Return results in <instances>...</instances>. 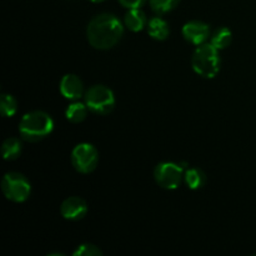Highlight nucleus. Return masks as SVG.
Wrapping results in <instances>:
<instances>
[{
    "mask_svg": "<svg viewBox=\"0 0 256 256\" xmlns=\"http://www.w3.org/2000/svg\"><path fill=\"white\" fill-rule=\"evenodd\" d=\"M124 28L112 14H100L89 22L86 36L95 49L106 50L115 46L122 36Z\"/></svg>",
    "mask_w": 256,
    "mask_h": 256,
    "instance_id": "1",
    "label": "nucleus"
},
{
    "mask_svg": "<svg viewBox=\"0 0 256 256\" xmlns=\"http://www.w3.org/2000/svg\"><path fill=\"white\" fill-rule=\"evenodd\" d=\"M54 128V122L44 112H30L22 116L19 124V132L26 142H36L46 138Z\"/></svg>",
    "mask_w": 256,
    "mask_h": 256,
    "instance_id": "2",
    "label": "nucleus"
},
{
    "mask_svg": "<svg viewBox=\"0 0 256 256\" xmlns=\"http://www.w3.org/2000/svg\"><path fill=\"white\" fill-rule=\"evenodd\" d=\"M218 49L212 44H202L192 55V69L204 78H214L220 69Z\"/></svg>",
    "mask_w": 256,
    "mask_h": 256,
    "instance_id": "3",
    "label": "nucleus"
},
{
    "mask_svg": "<svg viewBox=\"0 0 256 256\" xmlns=\"http://www.w3.org/2000/svg\"><path fill=\"white\" fill-rule=\"evenodd\" d=\"M85 104L90 112L106 115L114 109L115 98L110 89L104 85H95L85 92Z\"/></svg>",
    "mask_w": 256,
    "mask_h": 256,
    "instance_id": "4",
    "label": "nucleus"
},
{
    "mask_svg": "<svg viewBox=\"0 0 256 256\" xmlns=\"http://www.w3.org/2000/svg\"><path fill=\"white\" fill-rule=\"evenodd\" d=\"M2 189L6 199L14 202H22L29 198L32 186L24 175L10 172L2 178Z\"/></svg>",
    "mask_w": 256,
    "mask_h": 256,
    "instance_id": "5",
    "label": "nucleus"
},
{
    "mask_svg": "<svg viewBox=\"0 0 256 256\" xmlns=\"http://www.w3.org/2000/svg\"><path fill=\"white\" fill-rule=\"evenodd\" d=\"M154 176L158 184L164 189H178L184 176V168L174 162H162L155 168Z\"/></svg>",
    "mask_w": 256,
    "mask_h": 256,
    "instance_id": "6",
    "label": "nucleus"
},
{
    "mask_svg": "<svg viewBox=\"0 0 256 256\" xmlns=\"http://www.w3.org/2000/svg\"><path fill=\"white\" fill-rule=\"evenodd\" d=\"M72 162L75 169L82 174L94 172L98 165V152L92 144L76 145L72 152Z\"/></svg>",
    "mask_w": 256,
    "mask_h": 256,
    "instance_id": "7",
    "label": "nucleus"
},
{
    "mask_svg": "<svg viewBox=\"0 0 256 256\" xmlns=\"http://www.w3.org/2000/svg\"><path fill=\"white\" fill-rule=\"evenodd\" d=\"M60 212H62V218L66 220H72V222H76V220L82 219L88 212V205L85 200L82 198L72 196L64 200L60 206Z\"/></svg>",
    "mask_w": 256,
    "mask_h": 256,
    "instance_id": "8",
    "label": "nucleus"
},
{
    "mask_svg": "<svg viewBox=\"0 0 256 256\" xmlns=\"http://www.w3.org/2000/svg\"><path fill=\"white\" fill-rule=\"evenodd\" d=\"M182 35L192 44L202 45L209 38L210 28L205 22H199V20H192V22H186L184 25V28H182Z\"/></svg>",
    "mask_w": 256,
    "mask_h": 256,
    "instance_id": "9",
    "label": "nucleus"
},
{
    "mask_svg": "<svg viewBox=\"0 0 256 256\" xmlns=\"http://www.w3.org/2000/svg\"><path fill=\"white\" fill-rule=\"evenodd\" d=\"M60 92H62V94L64 95L66 99H80V98L82 96V92H84L82 80H80L76 75H65V76H62V82H60Z\"/></svg>",
    "mask_w": 256,
    "mask_h": 256,
    "instance_id": "10",
    "label": "nucleus"
},
{
    "mask_svg": "<svg viewBox=\"0 0 256 256\" xmlns=\"http://www.w3.org/2000/svg\"><path fill=\"white\" fill-rule=\"evenodd\" d=\"M125 25L132 32H140L146 24V16L144 12L136 8V9H129V12L125 15Z\"/></svg>",
    "mask_w": 256,
    "mask_h": 256,
    "instance_id": "11",
    "label": "nucleus"
},
{
    "mask_svg": "<svg viewBox=\"0 0 256 256\" xmlns=\"http://www.w3.org/2000/svg\"><path fill=\"white\" fill-rule=\"evenodd\" d=\"M148 32L154 39L165 40L169 36V25L162 18H152L148 24Z\"/></svg>",
    "mask_w": 256,
    "mask_h": 256,
    "instance_id": "12",
    "label": "nucleus"
},
{
    "mask_svg": "<svg viewBox=\"0 0 256 256\" xmlns=\"http://www.w3.org/2000/svg\"><path fill=\"white\" fill-rule=\"evenodd\" d=\"M185 182L192 190L200 189L206 182V175L202 169H188L184 174Z\"/></svg>",
    "mask_w": 256,
    "mask_h": 256,
    "instance_id": "13",
    "label": "nucleus"
},
{
    "mask_svg": "<svg viewBox=\"0 0 256 256\" xmlns=\"http://www.w3.org/2000/svg\"><path fill=\"white\" fill-rule=\"evenodd\" d=\"M22 142L16 138H9L2 144V156L5 160H15L22 154Z\"/></svg>",
    "mask_w": 256,
    "mask_h": 256,
    "instance_id": "14",
    "label": "nucleus"
},
{
    "mask_svg": "<svg viewBox=\"0 0 256 256\" xmlns=\"http://www.w3.org/2000/svg\"><path fill=\"white\" fill-rule=\"evenodd\" d=\"M232 32L228 28H220L214 32L212 38V44L218 50L225 49L232 42Z\"/></svg>",
    "mask_w": 256,
    "mask_h": 256,
    "instance_id": "15",
    "label": "nucleus"
},
{
    "mask_svg": "<svg viewBox=\"0 0 256 256\" xmlns=\"http://www.w3.org/2000/svg\"><path fill=\"white\" fill-rule=\"evenodd\" d=\"M88 106L82 102H74L66 109V118L72 122H82L86 118Z\"/></svg>",
    "mask_w": 256,
    "mask_h": 256,
    "instance_id": "16",
    "label": "nucleus"
},
{
    "mask_svg": "<svg viewBox=\"0 0 256 256\" xmlns=\"http://www.w3.org/2000/svg\"><path fill=\"white\" fill-rule=\"evenodd\" d=\"M18 104L16 100L9 94H2V102H0V110H2V116L10 118L16 112Z\"/></svg>",
    "mask_w": 256,
    "mask_h": 256,
    "instance_id": "17",
    "label": "nucleus"
},
{
    "mask_svg": "<svg viewBox=\"0 0 256 256\" xmlns=\"http://www.w3.org/2000/svg\"><path fill=\"white\" fill-rule=\"evenodd\" d=\"M180 0H150V6L156 14H165L175 9Z\"/></svg>",
    "mask_w": 256,
    "mask_h": 256,
    "instance_id": "18",
    "label": "nucleus"
},
{
    "mask_svg": "<svg viewBox=\"0 0 256 256\" xmlns=\"http://www.w3.org/2000/svg\"><path fill=\"white\" fill-rule=\"evenodd\" d=\"M102 250L98 249L95 245L92 244H82L78 246V249L74 252L75 256H94V255H102Z\"/></svg>",
    "mask_w": 256,
    "mask_h": 256,
    "instance_id": "19",
    "label": "nucleus"
},
{
    "mask_svg": "<svg viewBox=\"0 0 256 256\" xmlns=\"http://www.w3.org/2000/svg\"><path fill=\"white\" fill-rule=\"evenodd\" d=\"M146 0H119L120 4L122 6L128 8V9H136V8L142 6Z\"/></svg>",
    "mask_w": 256,
    "mask_h": 256,
    "instance_id": "20",
    "label": "nucleus"
},
{
    "mask_svg": "<svg viewBox=\"0 0 256 256\" xmlns=\"http://www.w3.org/2000/svg\"><path fill=\"white\" fill-rule=\"evenodd\" d=\"M90 2H104V0H90Z\"/></svg>",
    "mask_w": 256,
    "mask_h": 256,
    "instance_id": "21",
    "label": "nucleus"
}]
</instances>
